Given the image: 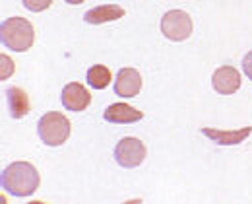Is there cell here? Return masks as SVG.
Wrapping results in <instances>:
<instances>
[{
	"label": "cell",
	"mask_w": 252,
	"mask_h": 204,
	"mask_svg": "<svg viewBox=\"0 0 252 204\" xmlns=\"http://www.w3.org/2000/svg\"><path fill=\"white\" fill-rule=\"evenodd\" d=\"M0 183L14 197H32L39 189L41 177L30 162H14L2 171Z\"/></svg>",
	"instance_id": "6da1fadb"
},
{
	"label": "cell",
	"mask_w": 252,
	"mask_h": 204,
	"mask_svg": "<svg viewBox=\"0 0 252 204\" xmlns=\"http://www.w3.org/2000/svg\"><path fill=\"white\" fill-rule=\"evenodd\" d=\"M0 39L6 49L26 53L35 41V30L26 18H8L0 26Z\"/></svg>",
	"instance_id": "7a4b0ae2"
},
{
	"label": "cell",
	"mask_w": 252,
	"mask_h": 204,
	"mask_svg": "<svg viewBox=\"0 0 252 204\" xmlns=\"http://www.w3.org/2000/svg\"><path fill=\"white\" fill-rule=\"evenodd\" d=\"M37 133H39V138L47 146H61L70 136V121L64 117L63 113L51 111V113H47L39 119Z\"/></svg>",
	"instance_id": "3957f363"
},
{
	"label": "cell",
	"mask_w": 252,
	"mask_h": 204,
	"mask_svg": "<svg viewBox=\"0 0 252 204\" xmlns=\"http://www.w3.org/2000/svg\"><path fill=\"white\" fill-rule=\"evenodd\" d=\"M161 34L171 41H185L192 35V18L183 10H169L161 18Z\"/></svg>",
	"instance_id": "277c9868"
},
{
	"label": "cell",
	"mask_w": 252,
	"mask_h": 204,
	"mask_svg": "<svg viewBox=\"0 0 252 204\" xmlns=\"http://www.w3.org/2000/svg\"><path fill=\"white\" fill-rule=\"evenodd\" d=\"M115 160L121 168L132 170L138 168L146 160V146L142 140L134 136H125L117 146H115Z\"/></svg>",
	"instance_id": "5b68a950"
},
{
	"label": "cell",
	"mask_w": 252,
	"mask_h": 204,
	"mask_svg": "<svg viewBox=\"0 0 252 204\" xmlns=\"http://www.w3.org/2000/svg\"><path fill=\"white\" fill-rule=\"evenodd\" d=\"M142 90V76L136 68H121L115 78V94L121 98H136Z\"/></svg>",
	"instance_id": "8992f818"
},
{
	"label": "cell",
	"mask_w": 252,
	"mask_h": 204,
	"mask_svg": "<svg viewBox=\"0 0 252 204\" xmlns=\"http://www.w3.org/2000/svg\"><path fill=\"white\" fill-rule=\"evenodd\" d=\"M212 84H214V90L218 94L231 96V94L239 92V88H241V74H239L237 68L233 67H221L214 72Z\"/></svg>",
	"instance_id": "52a82bcc"
},
{
	"label": "cell",
	"mask_w": 252,
	"mask_h": 204,
	"mask_svg": "<svg viewBox=\"0 0 252 204\" xmlns=\"http://www.w3.org/2000/svg\"><path fill=\"white\" fill-rule=\"evenodd\" d=\"M92 103V94L78 82H70L68 86H64L63 90V105L68 111H84L88 109Z\"/></svg>",
	"instance_id": "ba28073f"
},
{
	"label": "cell",
	"mask_w": 252,
	"mask_h": 204,
	"mask_svg": "<svg viewBox=\"0 0 252 204\" xmlns=\"http://www.w3.org/2000/svg\"><path fill=\"white\" fill-rule=\"evenodd\" d=\"M200 133L208 136L212 142L220 144V146H237L252 135V127H243V129H237V131H218V129L204 127Z\"/></svg>",
	"instance_id": "9c48e42d"
},
{
	"label": "cell",
	"mask_w": 252,
	"mask_h": 204,
	"mask_svg": "<svg viewBox=\"0 0 252 204\" xmlns=\"http://www.w3.org/2000/svg\"><path fill=\"white\" fill-rule=\"evenodd\" d=\"M103 117L107 123H138L144 119V113L128 103H113L105 109Z\"/></svg>",
	"instance_id": "30bf717a"
},
{
	"label": "cell",
	"mask_w": 252,
	"mask_h": 204,
	"mask_svg": "<svg viewBox=\"0 0 252 204\" xmlns=\"http://www.w3.org/2000/svg\"><path fill=\"white\" fill-rule=\"evenodd\" d=\"M125 8L117 6V4H103V6H97L86 12L84 16V22L92 24V26H99V24H107V22H115V20H121L125 18Z\"/></svg>",
	"instance_id": "8fae6325"
},
{
	"label": "cell",
	"mask_w": 252,
	"mask_h": 204,
	"mask_svg": "<svg viewBox=\"0 0 252 204\" xmlns=\"http://www.w3.org/2000/svg\"><path fill=\"white\" fill-rule=\"evenodd\" d=\"M4 94H6V103H8V111L12 119H22L30 113V98L22 88L10 86Z\"/></svg>",
	"instance_id": "7c38bea8"
},
{
	"label": "cell",
	"mask_w": 252,
	"mask_h": 204,
	"mask_svg": "<svg viewBox=\"0 0 252 204\" xmlns=\"http://www.w3.org/2000/svg\"><path fill=\"white\" fill-rule=\"evenodd\" d=\"M86 80H88V84L95 88V90H105L109 84H111V80H113V76H111V70L107 67H103V65H95L88 70V76H86Z\"/></svg>",
	"instance_id": "4fadbf2b"
},
{
	"label": "cell",
	"mask_w": 252,
	"mask_h": 204,
	"mask_svg": "<svg viewBox=\"0 0 252 204\" xmlns=\"http://www.w3.org/2000/svg\"><path fill=\"white\" fill-rule=\"evenodd\" d=\"M14 74V63L10 57L0 55V80H8Z\"/></svg>",
	"instance_id": "5bb4252c"
},
{
	"label": "cell",
	"mask_w": 252,
	"mask_h": 204,
	"mask_svg": "<svg viewBox=\"0 0 252 204\" xmlns=\"http://www.w3.org/2000/svg\"><path fill=\"white\" fill-rule=\"evenodd\" d=\"M22 2L30 12H43L53 4V0H22Z\"/></svg>",
	"instance_id": "9a60e30c"
},
{
	"label": "cell",
	"mask_w": 252,
	"mask_h": 204,
	"mask_svg": "<svg viewBox=\"0 0 252 204\" xmlns=\"http://www.w3.org/2000/svg\"><path fill=\"white\" fill-rule=\"evenodd\" d=\"M243 70H245V74L252 80V51H249L245 55V59H243Z\"/></svg>",
	"instance_id": "2e32d148"
},
{
	"label": "cell",
	"mask_w": 252,
	"mask_h": 204,
	"mask_svg": "<svg viewBox=\"0 0 252 204\" xmlns=\"http://www.w3.org/2000/svg\"><path fill=\"white\" fill-rule=\"evenodd\" d=\"M64 2H68V4H74V6H76V4H82L84 0H64Z\"/></svg>",
	"instance_id": "e0dca14e"
}]
</instances>
